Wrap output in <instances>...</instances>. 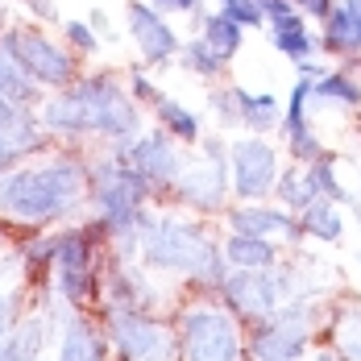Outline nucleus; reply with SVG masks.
I'll return each mask as SVG.
<instances>
[{"label":"nucleus","mask_w":361,"mask_h":361,"mask_svg":"<svg viewBox=\"0 0 361 361\" xmlns=\"http://www.w3.org/2000/svg\"><path fill=\"white\" fill-rule=\"evenodd\" d=\"M307 183H312V191H316V200H345V187L336 179V171H332V162H328L324 154L316 158V162H307Z\"/></svg>","instance_id":"7c9ffc66"},{"label":"nucleus","mask_w":361,"mask_h":361,"mask_svg":"<svg viewBox=\"0 0 361 361\" xmlns=\"http://www.w3.org/2000/svg\"><path fill=\"white\" fill-rule=\"evenodd\" d=\"M212 112H216L220 125H241V116H237V92L233 87H212Z\"/></svg>","instance_id":"f704fd0d"},{"label":"nucleus","mask_w":361,"mask_h":361,"mask_svg":"<svg viewBox=\"0 0 361 361\" xmlns=\"http://www.w3.org/2000/svg\"><path fill=\"white\" fill-rule=\"evenodd\" d=\"M162 13H195L200 8V0H154Z\"/></svg>","instance_id":"ea45409f"},{"label":"nucleus","mask_w":361,"mask_h":361,"mask_svg":"<svg viewBox=\"0 0 361 361\" xmlns=\"http://www.w3.org/2000/svg\"><path fill=\"white\" fill-rule=\"evenodd\" d=\"M312 83L316 79H303L299 75V83H295V92H290V104L283 109V142H287L290 158L295 162H316L324 149H320V142H316V133L307 129V100H312Z\"/></svg>","instance_id":"dca6fc26"},{"label":"nucleus","mask_w":361,"mask_h":361,"mask_svg":"<svg viewBox=\"0 0 361 361\" xmlns=\"http://www.w3.org/2000/svg\"><path fill=\"white\" fill-rule=\"evenodd\" d=\"M125 83H129V92H133L137 104H149V109H154V104L162 100V92L154 87V79H149L142 67H129V71H125Z\"/></svg>","instance_id":"72a5a7b5"},{"label":"nucleus","mask_w":361,"mask_h":361,"mask_svg":"<svg viewBox=\"0 0 361 361\" xmlns=\"http://www.w3.org/2000/svg\"><path fill=\"white\" fill-rule=\"evenodd\" d=\"M112 353L109 328L96 324L92 316H83L79 307H71L59 324V357L63 361H100Z\"/></svg>","instance_id":"2eb2a0df"},{"label":"nucleus","mask_w":361,"mask_h":361,"mask_svg":"<svg viewBox=\"0 0 361 361\" xmlns=\"http://www.w3.org/2000/svg\"><path fill=\"white\" fill-rule=\"evenodd\" d=\"M42 353H50V320L46 316L17 320L13 332L0 341V357L4 361H25V357H42Z\"/></svg>","instance_id":"a211bd4d"},{"label":"nucleus","mask_w":361,"mask_h":361,"mask_svg":"<svg viewBox=\"0 0 361 361\" xmlns=\"http://www.w3.org/2000/svg\"><path fill=\"white\" fill-rule=\"evenodd\" d=\"M87 179H92V158L75 149H54L42 162L25 158L13 171H4L0 216L21 228H46L54 220H67L87 200Z\"/></svg>","instance_id":"f03ea898"},{"label":"nucleus","mask_w":361,"mask_h":361,"mask_svg":"<svg viewBox=\"0 0 361 361\" xmlns=\"http://www.w3.org/2000/svg\"><path fill=\"white\" fill-rule=\"evenodd\" d=\"M17 320H21V316H17V295H13V290H0V341L13 332Z\"/></svg>","instance_id":"c9c22d12"},{"label":"nucleus","mask_w":361,"mask_h":361,"mask_svg":"<svg viewBox=\"0 0 361 361\" xmlns=\"http://www.w3.org/2000/svg\"><path fill=\"white\" fill-rule=\"evenodd\" d=\"M87 25H92L100 37H112V21H109V13H104V8H92V13H87Z\"/></svg>","instance_id":"58836bf2"},{"label":"nucleus","mask_w":361,"mask_h":361,"mask_svg":"<svg viewBox=\"0 0 361 361\" xmlns=\"http://www.w3.org/2000/svg\"><path fill=\"white\" fill-rule=\"evenodd\" d=\"M312 100L324 104H341V109H357L361 104V83L349 71H328L312 83Z\"/></svg>","instance_id":"a878e982"},{"label":"nucleus","mask_w":361,"mask_h":361,"mask_svg":"<svg viewBox=\"0 0 361 361\" xmlns=\"http://www.w3.org/2000/svg\"><path fill=\"white\" fill-rule=\"evenodd\" d=\"M295 4H299V13H303V17H320V21L336 8L332 0H295Z\"/></svg>","instance_id":"4c0bfd02"},{"label":"nucleus","mask_w":361,"mask_h":361,"mask_svg":"<svg viewBox=\"0 0 361 361\" xmlns=\"http://www.w3.org/2000/svg\"><path fill=\"white\" fill-rule=\"evenodd\" d=\"M299 224H303V237H316V241H341V233H345L336 200H312L299 212Z\"/></svg>","instance_id":"393cba45"},{"label":"nucleus","mask_w":361,"mask_h":361,"mask_svg":"<svg viewBox=\"0 0 361 361\" xmlns=\"http://www.w3.org/2000/svg\"><path fill=\"white\" fill-rule=\"evenodd\" d=\"M195 21H200V37L216 50L224 63L237 59V50L245 46V25H241V21H233V17L220 13V8H212V13H200V8H195Z\"/></svg>","instance_id":"aec40b11"},{"label":"nucleus","mask_w":361,"mask_h":361,"mask_svg":"<svg viewBox=\"0 0 361 361\" xmlns=\"http://www.w3.org/2000/svg\"><path fill=\"white\" fill-rule=\"evenodd\" d=\"M332 341H336L341 357H361V307L341 312V320L332 328Z\"/></svg>","instance_id":"c756f323"},{"label":"nucleus","mask_w":361,"mask_h":361,"mask_svg":"<svg viewBox=\"0 0 361 361\" xmlns=\"http://www.w3.org/2000/svg\"><path fill=\"white\" fill-rule=\"evenodd\" d=\"M179 63H183V71L200 75V79H220V71H224V59H220V54H216V50H212V46H208L200 34L183 42Z\"/></svg>","instance_id":"cd10ccee"},{"label":"nucleus","mask_w":361,"mask_h":361,"mask_svg":"<svg viewBox=\"0 0 361 361\" xmlns=\"http://www.w3.org/2000/svg\"><path fill=\"white\" fill-rule=\"evenodd\" d=\"M328 54H361V25L349 21V13L336 4L332 13L324 17V37H320Z\"/></svg>","instance_id":"b1692460"},{"label":"nucleus","mask_w":361,"mask_h":361,"mask_svg":"<svg viewBox=\"0 0 361 361\" xmlns=\"http://www.w3.org/2000/svg\"><path fill=\"white\" fill-rule=\"evenodd\" d=\"M0 50L30 75V79H37L46 92L67 87L71 79H79V63H75L71 46L54 42V37L46 34V30H37V25H25V21L4 25L0 30Z\"/></svg>","instance_id":"39448f33"},{"label":"nucleus","mask_w":361,"mask_h":361,"mask_svg":"<svg viewBox=\"0 0 361 361\" xmlns=\"http://www.w3.org/2000/svg\"><path fill=\"white\" fill-rule=\"evenodd\" d=\"M30 13H34L37 21H59V4L54 0H21Z\"/></svg>","instance_id":"e433bc0d"},{"label":"nucleus","mask_w":361,"mask_h":361,"mask_svg":"<svg viewBox=\"0 0 361 361\" xmlns=\"http://www.w3.org/2000/svg\"><path fill=\"white\" fill-rule=\"evenodd\" d=\"M104 328H109V341H112L116 357H133V361L179 357L175 328L154 320L145 307H104Z\"/></svg>","instance_id":"1a4fd4ad"},{"label":"nucleus","mask_w":361,"mask_h":361,"mask_svg":"<svg viewBox=\"0 0 361 361\" xmlns=\"http://www.w3.org/2000/svg\"><path fill=\"white\" fill-rule=\"evenodd\" d=\"M154 121H158V125L183 145H200L204 142V133H200V116L187 109V104L171 100V96H162V100L154 104Z\"/></svg>","instance_id":"412c9836"},{"label":"nucleus","mask_w":361,"mask_h":361,"mask_svg":"<svg viewBox=\"0 0 361 361\" xmlns=\"http://www.w3.org/2000/svg\"><path fill=\"white\" fill-rule=\"evenodd\" d=\"M312 312L303 307V299H290L283 307H274L270 316L253 320V336L245 345V357H303L307 353V332H312Z\"/></svg>","instance_id":"f8f14e48"},{"label":"nucleus","mask_w":361,"mask_h":361,"mask_svg":"<svg viewBox=\"0 0 361 361\" xmlns=\"http://www.w3.org/2000/svg\"><path fill=\"white\" fill-rule=\"evenodd\" d=\"M224 224L233 233H253V237H270V241H295L303 233L299 212L290 208H270L262 200H241L237 208L224 212Z\"/></svg>","instance_id":"4468645a"},{"label":"nucleus","mask_w":361,"mask_h":361,"mask_svg":"<svg viewBox=\"0 0 361 361\" xmlns=\"http://www.w3.org/2000/svg\"><path fill=\"white\" fill-rule=\"evenodd\" d=\"M233 191V166H228V145L224 137H204L191 145V158L175 183V204L191 212H224V195Z\"/></svg>","instance_id":"423d86ee"},{"label":"nucleus","mask_w":361,"mask_h":361,"mask_svg":"<svg viewBox=\"0 0 361 361\" xmlns=\"http://www.w3.org/2000/svg\"><path fill=\"white\" fill-rule=\"evenodd\" d=\"M290 290V274L279 266H266V270H233L224 279V287L216 290V299L224 307H233L241 320H262L270 316L274 307L287 303Z\"/></svg>","instance_id":"9d476101"},{"label":"nucleus","mask_w":361,"mask_h":361,"mask_svg":"<svg viewBox=\"0 0 361 361\" xmlns=\"http://www.w3.org/2000/svg\"><path fill=\"white\" fill-rule=\"evenodd\" d=\"M42 121L54 137H100V142H129L142 133V104L133 100L129 83L112 71L79 75L67 87H54L42 100Z\"/></svg>","instance_id":"f257e3e1"},{"label":"nucleus","mask_w":361,"mask_h":361,"mask_svg":"<svg viewBox=\"0 0 361 361\" xmlns=\"http://www.w3.org/2000/svg\"><path fill=\"white\" fill-rule=\"evenodd\" d=\"M142 262L149 270H166V274H183L200 295H216L224 279L233 274L224 245L191 216H158L149 212L142 228Z\"/></svg>","instance_id":"7ed1b4c3"},{"label":"nucleus","mask_w":361,"mask_h":361,"mask_svg":"<svg viewBox=\"0 0 361 361\" xmlns=\"http://www.w3.org/2000/svg\"><path fill=\"white\" fill-rule=\"evenodd\" d=\"M228 166H233V195L237 200H266L279 187V149L266 142V133H250L228 142Z\"/></svg>","instance_id":"9b49d317"},{"label":"nucleus","mask_w":361,"mask_h":361,"mask_svg":"<svg viewBox=\"0 0 361 361\" xmlns=\"http://www.w3.org/2000/svg\"><path fill=\"white\" fill-rule=\"evenodd\" d=\"M270 34H274V50L287 54L290 63H303V59H312V50H316V37L307 34L303 13H290V17H283V21H274Z\"/></svg>","instance_id":"5701e85b"},{"label":"nucleus","mask_w":361,"mask_h":361,"mask_svg":"<svg viewBox=\"0 0 361 361\" xmlns=\"http://www.w3.org/2000/svg\"><path fill=\"white\" fill-rule=\"evenodd\" d=\"M274 195H279V204H287L290 212H303V208L316 200V191H312V183H307V171H283Z\"/></svg>","instance_id":"c85d7f7f"},{"label":"nucleus","mask_w":361,"mask_h":361,"mask_svg":"<svg viewBox=\"0 0 361 361\" xmlns=\"http://www.w3.org/2000/svg\"><path fill=\"white\" fill-rule=\"evenodd\" d=\"M0 96H8V100H17V104H25V109H42V100L50 96L37 79L21 71L4 50H0Z\"/></svg>","instance_id":"4be33fe9"},{"label":"nucleus","mask_w":361,"mask_h":361,"mask_svg":"<svg viewBox=\"0 0 361 361\" xmlns=\"http://www.w3.org/2000/svg\"><path fill=\"white\" fill-rule=\"evenodd\" d=\"M96 233L83 224V228H63L59 233V257H54V295L67 303L87 312L96 299H100V283H104V270H100V257H96Z\"/></svg>","instance_id":"0eeeda50"},{"label":"nucleus","mask_w":361,"mask_h":361,"mask_svg":"<svg viewBox=\"0 0 361 361\" xmlns=\"http://www.w3.org/2000/svg\"><path fill=\"white\" fill-rule=\"evenodd\" d=\"M224 257L233 270H266V266H279V241L270 237H253V233H233L220 241Z\"/></svg>","instance_id":"f3484780"},{"label":"nucleus","mask_w":361,"mask_h":361,"mask_svg":"<svg viewBox=\"0 0 361 361\" xmlns=\"http://www.w3.org/2000/svg\"><path fill=\"white\" fill-rule=\"evenodd\" d=\"M63 37H67V46L75 54H96V46H100V34L87 25V17L83 21H63Z\"/></svg>","instance_id":"473e14b6"},{"label":"nucleus","mask_w":361,"mask_h":361,"mask_svg":"<svg viewBox=\"0 0 361 361\" xmlns=\"http://www.w3.org/2000/svg\"><path fill=\"white\" fill-rule=\"evenodd\" d=\"M125 30L133 37L137 54H142L149 67H166L171 59H179L183 37L175 34V25L162 17V8L149 0H125Z\"/></svg>","instance_id":"ddd939ff"},{"label":"nucleus","mask_w":361,"mask_h":361,"mask_svg":"<svg viewBox=\"0 0 361 361\" xmlns=\"http://www.w3.org/2000/svg\"><path fill=\"white\" fill-rule=\"evenodd\" d=\"M175 345H179V357H195V361L245 357L241 316L224 303H212V299L187 303L175 316Z\"/></svg>","instance_id":"20e7f679"},{"label":"nucleus","mask_w":361,"mask_h":361,"mask_svg":"<svg viewBox=\"0 0 361 361\" xmlns=\"http://www.w3.org/2000/svg\"><path fill=\"white\" fill-rule=\"evenodd\" d=\"M233 92H237L241 129H250V133H270V129L283 125V104H279V96H270V92H250V87H241V83H233Z\"/></svg>","instance_id":"6ab92c4d"},{"label":"nucleus","mask_w":361,"mask_h":361,"mask_svg":"<svg viewBox=\"0 0 361 361\" xmlns=\"http://www.w3.org/2000/svg\"><path fill=\"white\" fill-rule=\"evenodd\" d=\"M341 8L349 13V21H357L361 25V0H341Z\"/></svg>","instance_id":"a19ab883"},{"label":"nucleus","mask_w":361,"mask_h":361,"mask_svg":"<svg viewBox=\"0 0 361 361\" xmlns=\"http://www.w3.org/2000/svg\"><path fill=\"white\" fill-rule=\"evenodd\" d=\"M0 21H4V4H0Z\"/></svg>","instance_id":"79ce46f5"},{"label":"nucleus","mask_w":361,"mask_h":361,"mask_svg":"<svg viewBox=\"0 0 361 361\" xmlns=\"http://www.w3.org/2000/svg\"><path fill=\"white\" fill-rule=\"evenodd\" d=\"M220 13H228L233 21H241L245 30H262L266 25V8L257 0H212Z\"/></svg>","instance_id":"2f4dec72"},{"label":"nucleus","mask_w":361,"mask_h":361,"mask_svg":"<svg viewBox=\"0 0 361 361\" xmlns=\"http://www.w3.org/2000/svg\"><path fill=\"white\" fill-rule=\"evenodd\" d=\"M17 257H21V266H25L30 279H46V274H54L59 233H50V237H25V245L17 250Z\"/></svg>","instance_id":"bb28decb"},{"label":"nucleus","mask_w":361,"mask_h":361,"mask_svg":"<svg viewBox=\"0 0 361 361\" xmlns=\"http://www.w3.org/2000/svg\"><path fill=\"white\" fill-rule=\"evenodd\" d=\"M179 145L183 142H175V137L158 125V129L137 133V137H129V142H112L109 149L129 166V171L142 175L145 187H149L154 195H171L175 183H179V175H183V166H187V154H183Z\"/></svg>","instance_id":"6e6552de"}]
</instances>
